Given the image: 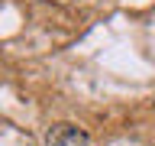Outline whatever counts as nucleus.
<instances>
[{"instance_id": "obj_1", "label": "nucleus", "mask_w": 155, "mask_h": 146, "mask_svg": "<svg viewBox=\"0 0 155 146\" xmlns=\"http://www.w3.org/2000/svg\"><path fill=\"white\" fill-rule=\"evenodd\" d=\"M45 146H91V136L71 123H55L45 133Z\"/></svg>"}]
</instances>
